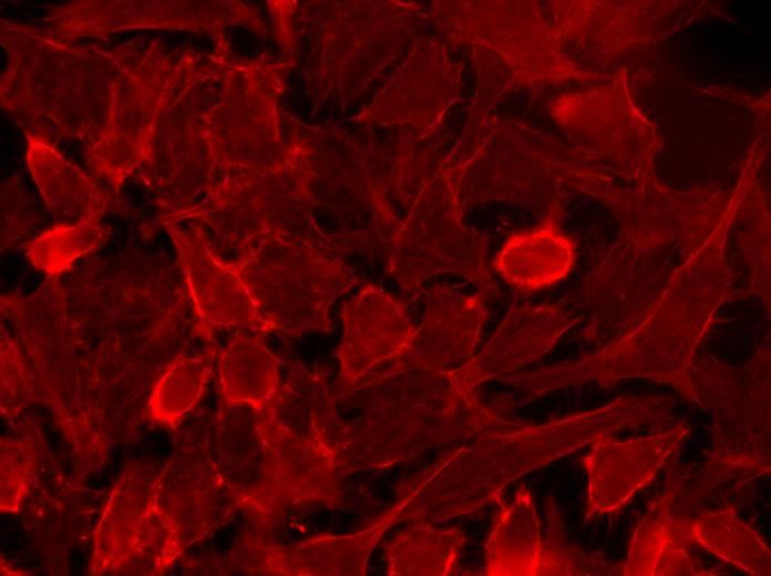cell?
<instances>
[{"label": "cell", "mask_w": 771, "mask_h": 576, "mask_svg": "<svg viewBox=\"0 0 771 576\" xmlns=\"http://www.w3.org/2000/svg\"><path fill=\"white\" fill-rule=\"evenodd\" d=\"M654 397L617 399L595 410L541 424L498 419L443 452L402 488L393 504L398 523H440L500 502L517 477L567 455L600 436L659 421Z\"/></svg>", "instance_id": "1"}, {"label": "cell", "mask_w": 771, "mask_h": 576, "mask_svg": "<svg viewBox=\"0 0 771 576\" xmlns=\"http://www.w3.org/2000/svg\"><path fill=\"white\" fill-rule=\"evenodd\" d=\"M270 331L301 335L328 330L329 308L356 279L335 260L313 254L257 251L230 264Z\"/></svg>", "instance_id": "2"}, {"label": "cell", "mask_w": 771, "mask_h": 576, "mask_svg": "<svg viewBox=\"0 0 771 576\" xmlns=\"http://www.w3.org/2000/svg\"><path fill=\"white\" fill-rule=\"evenodd\" d=\"M181 551L179 526L156 501L155 485L124 475L95 533L91 574H154Z\"/></svg>", "instance_id": "3"}, {"label": "cell", "mask_w": 771, "mask_h": 576, "mask_svg": "<svg viewBox=\"0 0 771 576\" xmlns=\"http://www.w3.org/2000/svg\"><path fill=\"white\" fill-rule=\"evenodd\" d=\"M257 411L275 516L290 505L337 501L348 459L320 436L299 435L286 426L275 397Z\"/></svg>", "instance_id": "4"}, {"label": "cell", "mask_w": 771, "mask_h": 576, "mask_svg": "<svg viewBox=\"0 0 771 576\" xmlns=\"http://www.w3.org/2000/svg\"><path fill=\"white\" fill-rule=\"evenodd\" d=\"M691 430L679 423L647 436L617 441L604 435L582 457L588 476L585 520L621 510L665 466Z\"/></svg>", "instance_id": "5"}, {"label": "cell", "mask_w": 771, "mask_h": 576, "mask_svg": "<svg viewBox=\"0 0 771 576\" xmlns=\"http://www.w3.org/2000/svg\"><path fill=\"white\" fill-rule=\"evenodd\" d=\"M341 318L343 337L338 357L341 374L348 381L360 379L386 361L400 359L417 331L390 296L370 286L345 305Z\"/></svg>", "instance_id": "6"}, {"label": "cell", "mask_w": 771, "mask_h": 576, "mask_svg": "<svg viewBox=\"0 0 771 576\" xmlns=\"http://www.w3.org/2000/svg\"><path fill=\"white\" fill-rule=\"evenodd\" d=\"M682 494L679 479L670 480L636 527L619 575H712L691 555L693 517Z\"/></svg>", "instance_id": "7"}, {"label": "cell", "mask_w": 771, "mask_h": 576, "mask_svg": "<svg viewBox=\"0 0 771 576\" xmlns=\"http://www.w3.org/2000/svg\"><path fill=\"white\" fill-rule=\"evenodd\" d=\"M194 308L213 326H244L270 331L247 287L230 264L216 258L193 232L172 229Z\"/></svg>", "instance_id": "8"}, {"label": "cell", "mask_w": 771, "mask_h": 576, "mask_svg": "<svg viewBox=\"0 0 771 576\" xmlns=\"http://www.w3.org/2000/svg\"><path fill=\"white\" fill-rule=\"evenodd\" d=\"M397 523L398 508L392 505L352 534L318 536L294 546H268L265 568L270 574L288 576L366 575L372 549Z\"/></svg>", "instance_id": "9"}, {"label": "cell", "mask_w": 771, "mask_h": 576, "mask_svg": "<svg viewBox=\"0 0 771 576\" xmlns=\"http://www.w3.org/2000/svg\"><path fill=\"white\" fill-rule=\"evenodd\" d=\"M24 134L28 166L50 212L56 218L71 223H97L106 209L111 194L70 163L53 143Z\"/></svg>", "instance_id": "10"}, {"label": "cell", "mask_w": 771, "mask_h": 576, "mask_svg": "<svg viewBox=\"0 0 771 576\" xmlns=\"http://www.w3.org/2000/svg\"><path fill=\"white\" fill-rule=\"evenodd\" d=\"M484 549L486 576H539L543 539L531 491L520 485L510 503L503 498Z\"/></svg>", "instance_id": "11"}, {"label": "cell", "mask_w": 771, "mask_h": 576, "mask_svg": "<svg viewBox=\"0 0 771 576\" xmlns=\"http://www.w3.org/2000/svg\"><path fill=\"white\" fill-rule=\"evenodd\" d=\"M567 323L561 318L538 317L524 322L505 321L484 349L463 369L452 373L463 388L508 373L547 352Z\"/></svg>", "instance_id": "12"}, {"label": "cell", "mask_w": 771, "mask_h": 576, "mask_svg": "<svg viewBox=\"0 0 771 576\" xmlns=\"http://www.w3.org/2000/svg\"><path fill=\"white\" fill-rule=\"evenodd\" d=\"M573 260V243L547 224L511 237L495 264L510 285L521 290H535L564 278Z\"/></svg>", "instance_id": "13"}, {"label": "cell", "mask_w": 771, "mask_h": 576, "mask_svg": "<svg viewBox=\"0 0 771 576\" xmlns=\"http://www.w3.org/2000/svg\"><path fill=\"white\" fill-rule=\"evenodd\" d=\"M397 533L384 548L391 576H446L458 574L467 536L458 527H438L428 521Z\"/></svg>", "instance_id": "14"}, {"label": "cell", "mask_w": 771, "mask_h": 576, "mask_svg": "<svg viewBox=\"0 0 771 576\" xmlns=\"http://www.w3.org/2000/svg\"><path fill=\"white\" fill-rule=\"evenodd\" d=\"M278 364L276 356L257 336L237 335L218 363L226 402L254 408L268 404L277 394Z\"/></svg>", "instance_id": "15"}, {"label": "cell", "mask_w": 771, "mask_h": 576, "mask_svg": "<svg viewBox=\"0 0 771 576\" xmlns=\"http://www.w3.org/2000/svg\"><path fill=\"white\" fill-rule=\"evenodd\" d=\"M481 316H425L421 328L400 359H408L414 369L451 376L466 367L481 333Z\"/></svg>", "instance_id": "16"}, {"label": "cell", "mask_w": 771, "mask_h": 576, "mask_svg": "<svg viewBox=\"0 0 771 576\" xmlns=\"http://www.w3.org/2000/svg\"><path fill=\"white\" fill-rule=\"evenodd\" d=\"M691 539L693 544L747 573L770 575L769 547L731 506L695 516Z\"/></svg>", "instance_id": "17"}, {"label": "cell", "mask_w": 771, "mask_h": 576, "mask_svg": "<svg viewBox=\"0 0 771 576\" xmlns=\"http://www.w3.org/2000/svg\"><path fill=\"white\" fill-rule=\"evenodd\" d=\"M107 236L109 230L97 223H63L33 237L24 245V254L38 270L56 275L100 247Z\"/></svg>", "instance_id": "18"}, {"label": "cell", "mask_w": 771, "mask_h": 576, "mask_svg": "<svg viewBox=\"0 0 771 576\" xmlns=\"http://www.w3.org/2000/svg\"><path fill=\"white\" fill-rule=\"evenodd\" d=\"M208 363L202 358H183L169 366L156 382L148 402V415L174 425L198 401L205 388Z\"/></svg>", "instance_id": "19"}, {"label": "cell", "mask_w": 771, "mask_h": 576, "mask_svg": "<svg viewBox=\"0 0 771 576\" xmlns=\"http://www.w3.org/2000/svg\"><path fill=\"white\" fill-rule=\"evenodd\" d=\"M619 570L620 564L616 566L569 543L563 516L551 496L539 576L619 575Z\"/></svg>", "instance_id": "20"}, {"label": "cell", "mask_w": 771, "mask_h": 576, "mask_svg": "<svg viewBox=\"0 0 771 576\" xmlns=\"http://www.w3.org/2000/svg\"><path fill=\"white\" fill-rule=\"evenodd\" d=\"M34 466L31 446L6 442L1 449V508L17 511L28 491Z\"/></svg>", "instance_id": "21"}]
</instances>
